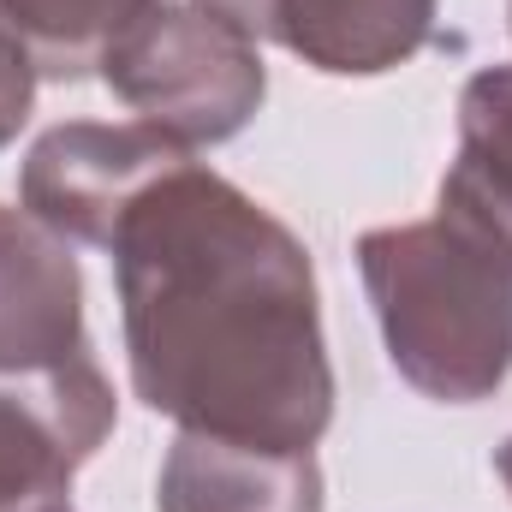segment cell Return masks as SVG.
<instances>
[{"instance_id":"obj_1","label":"cell","mask_w":512,"mask_h":512,"mask_svg":"<svg viewBox=\"0 0 512 512\" xmlns=\"http://www.w3.org/2000/svg\"><path fill=\"white\" fill-rule=\"evenodd\" d=\"M126 370L155 417L310 453L334 364L304 239L203 161L161 173L108 239Z\"/></svg>"},{"instance_id":"obj_2","label":"cell","mask_w":512,"mask_h":512,"mask_svg":"<svg viewBox=\"0 0 512 512\" xmlns=\"http://www.w3.org/2000/svg\"><path fill=\"white\" fill-rule=\"evenodd\" d=\"M358 274L393 370L441 405H477L512 376V268L447 215L358 239Z\"/></svg>"},{"instance_id":"obj_3","label":"cell","mask_w":512,"mask_h":512,"mask_svg":"<svg viewBox=\"0 0 512 512\" xmlns=\"http://www.w3.org/2000/svg\"><path fill=\"white\" fill-rule=\"evenodd\" d=\"M102 78L143 126L185 149L239 137L268 96L256 42L197 0H155L114 42Z\"/></svg>"},{"instance_id":"obj_4","label":"cell","mask_w":512,"mask_h":512,"mask_svg":"<svg viewBox=\"0 0 512 512\" xmlns=\"http://www.w3.org/2000/svg\"><path fill=\"white\" fill-rule=\"evenodd\" d=\"M120 399L90 352L0 376V512H72V477L96 459Z\"/></svg>"},{"instance_id":"obj_5","label":"cell","mask_w":512,"mask_h":512,"mask_svg":"<svg viewBox=\"0 0 512 512\" xmlns=\"http://www.w3.org/2000/svg\"><path fill=\"white\" fill-rule=\"evenodd\" d=\"M179 161H191V149L143 120H126V126L66 120L30 143L18 173V203L42 227H54L66 245L108 251L126 209Z\"/></svg>"},{"instance_id":"obj_6","label":"cell","mask_w":512,"mask_h":512,"mask_svg":"<svg viewBox=\"0 0 512 512\" xmlns=\"http://www.w3.org/2000/svg\"><path fill=\"white\" fill-rule=\"evenodd\" d=\"M90 352L84 274L72 245L30 209H0V376Z\"/></svg>"},{"instance_id":"obj_7","label":"cell","mask_w":512,"mask_h":512,"mask_svg":"<svg viewBox=\"0 0 512 512\" xmlns=\"http://www.w3.org/2000/svg\"><path fill=\"white\" fill-rule=\"evenodd\" d=\"M155 512H322L316 453L179 429L161 459Z\"/></svg>"},{"instance_id":"obj_8","label":"cell","mask_w":512,"mask_h":512,"mask_svg":"<svg viewBox=\"0 0 512 512\" xmlns=\"http://www.w3.org/2000/svg\"><path fill=\"white\" fill-rule=\"evenodd\" d=\"M262 36L328 78H376L435 36V0H262Z\"/></svg>"},{"instance_id":"obj_9","label":"cell","mask_w":512,"mask_h":512,"mask_svg":"<svg viewBox=\"0 0 512 512\" xmlns=\"http://www.w3.org/2000/svg\"><path fill=\"white\" fill-rule=\"evenodd\" d=\"M441 215L512 268V66H483L459 90V149L441 179Z\"/></svg>"},{"instance_id":"obj_10","label":"cell","mask_w":512,"mask_h":512,"mask_svg":"<svg viewBox=\"0 0 512 512\" xmlns=\"http://www.w3.org/2000/svg\"><path fill=\"white\" fill-rule=\"evenodd\" d=\"M155 0H0V30L30 54L36 78H90Z\"/></svg>"},{"instance_id":"obj_11","label":"cell","mask_w":512,"mask_h":512,"mask_svg":"<svg viewBox=\"0 0 512 512\" xmlns=\"http://www.w3.org/2000/svg\"><path fill=\"white\" fill-rule=\"evenodd\" d=\"M30 102H36V66L30 54L0 30V149L18 137V126L30 120Z\"/></svg>"},{"instance_id":"obj_12","label":"cell","mask_w":512,"mask_h":512,"mask_svg":"<svg viewBox=\"0 0 512 512\" xmlns=\"http://www.w3.org/2000/svg\"><path fill=\"white\" fill-rule=\"evenodd\" d=\"M495 471H501V483H507V495H512V435L501 441V453H495Z\"/></svg>"}]
</instances>
